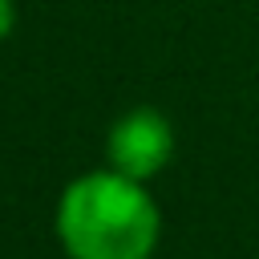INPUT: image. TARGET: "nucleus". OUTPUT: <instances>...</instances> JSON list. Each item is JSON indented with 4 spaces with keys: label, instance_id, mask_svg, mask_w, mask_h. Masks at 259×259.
I'll return each mask as SVG.
<instances>
[{
    "label": "nucleus",
    "instance_id": "nucleus-1",
    "mask_svg": "<svg viewBox=\"0 0 259 259\" xmlns=\"http://www.w3.org/2000/svg\"><path fill=\"white\" fill-rule=\"evenodd\" d=\"M158 235L162 214L146 182L117 170L73 178L57 202V239L69 259H150Z\"/></svg>",
    "mask_w": 259,
    "mask_h": 259
},
{
    "label": "nucleus",
    "instance_id": "nucleus-2",
    "mask_svg": "<svg viewBox=\"0 0 259 259\" xmlns=\"http://www.w3.org/2000/svg\"><path fill=\"white\" fill-rule=\"evenodd\" d=\"M105 154H109V170H117V174H125L134 182H146L170 162L174 130L158 109H146V105L130 109V113H121L113 121Z\"/></svg>",
    "mask_w": 259,
    "mask_h": 259
},
{
    "label": "nucleus",
    "instance_id": "nucleus-3",
    "mask_svg": "<svg viewBox=\"0 0 259 259\" xmlns=\"http://www.w3.org/2000/svg\"><path fill=\"white\" fill-rule=\"evenodd\" d=\"M12 24H16V8H12V0H0V40L12 32Z\"/></svg>",
    "mask_w": 259,
    "mask_h": 259
}]
</instances>
